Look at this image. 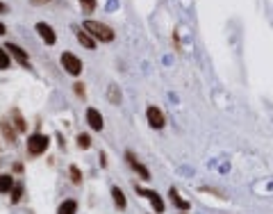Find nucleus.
<instances>
[{
    "label": "nucleus",
    "mask_w": 273,
    "mask_h": 214,
    "mask_svg": "<svg viewBox=\"0 0 273 214\" xmlns=\"http://www.w3.org/2000/svg\"><path fill=\"white\" fill-rule=\"evenodd\" d=\"M84 30H87L96 41H100V43H109V41H114V37H116L109 25L100 23V21H91V19L84 21Z\"/></svg>",
    "instance_id": "1"
},
{
    "label": "nucleus",
    "mask_w": 273,
    "mask_h": 214,
    "mask_svg": "<svg viewBox=\"0 0 273 214\" xmlns=\"http://www.w3.org/2000/svg\"><path fill=\"white\" fill-rule=\"evenodd\" d=\"M48 146H50V137L43 132H34L27 137V153L30 155H43L48 150Z\"/></svg>",
    "instance_id": "2"
},
{
    "label": "nucleus",
    "mask_w": 273,
    "mask_h": 214,
    "mask_svg": "<svg viewBox=\"0 0 273 214\" xmlns=\"http://www.w3.org/2000/svg\"><path fill=\"white\" fill-rule=\"evenodd\" d=\"M62 66L68 75H80L82 73V62L73 53H62Z\"/></svg>",
    "instance_id": "3"
},
{
    "label": "nucleus",
    "mask_w": 273,
    "mask_h": 214,
    "mask_svg": "<svg viewBox=\"0 0 273 214\" xmlns=\"http://www.w3.org/2000/svg\"><path fill=\"white\" fill-rule=\"evenodd\" d=\"M126 162L130 164V169H132L134 173H139L141 180H150V171H148V169L144 167L139 160H137V155H134L132 150H126Z\"/></svg>",
    "instance_id": "4"
},
{
    "label": "nucleus",
    "mask_w": 273,
    "mask_h": 214,
    "mask_svg": "<svg viewBox=\"0 0 273 214\" xmlns=\"http://www.w3.org/2000/svg\"><path fill=\"white\" fill-rule=\"evenodd\" d=\"M146 119H148V126L155 128V130H162V128H164V123H167V119H164L162 109H160V107H155V105H150L146 109Z\"/></svg>",
    "instance_id": "5"
},
{
    "label": "nucleus",
    "mask_w": 273,
    "mask_h": 214,
    "mask_svg": "<svg viewBox=\"0 0 273 214\" xmlns=\"http://www.w3.org/2000/svg\"><path fill=\"white\" fill-rule=\"evenodd\" d=\"M134 189H137V194H141V196H146L148 201L153 203V208H155V212H164V201L160 198V194L157 192H153V189H144V187H139L137 182H134Z\"/></svg>",
    "instance_id": "6"
},
{
    "label": "nucleus",
    "mask_w": 273,
    "mask_h": 214,
    "mask_svg": "<svg viewBox=\"0 0 273 214\" xmlns=\"http://www.w3.org/2000/svg\"><path fill=\"white\" fill-rule=\"evenodd\" d=\"M5 50L12 55L14 60L19 62L21 66H30V55H27L21 46H16V43H9V41H7V43H5Z\"/></svg>",
    "instance_id": "7"
},
{
    "label": "nucleus",
    "mask_w": 273,
    "mask_h": 214,
    "mask_svg": "<svg viewBox=\"0 0 273 214\" xmlns=\"http://www.w3.org/2000/svg\"><path fill=\"white\" fill-rule=\"evenodd\" d=\"M34 30L39 32V37L46 41L48 46H55V41H57V34H55V30L48 25V23H37V25H34Z\"/></svg>",
    "instance_id": "8"
},
{
    "label": "nucleus",
    "mask_w": 273,
    "mask_h": 214,
    "mask_svg": "<svg viewBox=\"0 0 273 214\" xmlns=\"http://www.w3.org/2000/svg\"><path fill=\"white\" fill-rule=\"evenodd\" d=\"M87 123L91 130H96V132H100L103 126H105V123H103V114H100L96 107H89L87 109Z\"/></svg>",
    "instance_id": "9"
},
{
    "label": "nucleus",
    "mask_w": 273,
    "mask_h": 214,
    "mask_svg": "<svg viewBox=\"0 0 273 214\" xmlns=\"http://www.w3.org/2000/svg\"><path fill=\"white\" fill-rule=\"evenodd\" d=\"M168 198H171V203H173L178 210H182V212H187V210L191 208V203L185 201V198H180V194H178V189H175V187L168 189Z\"/></svg>",
    "instance_id": "10"
},
{
    "label": "nucleus",
    "mask_w": 273,
    "mask_h": 214,
    "mask_svg": "<svg viewBox=\"0 0 273 214\" xmlns=\"http://www.w3.org/2000/svg\"><path fill=\"white\" fill-rule=\"evenodd\" d=\"M0 130H2L5 141H9V144H14V141H16V128H12V123H9L7 119L0 121Z\"/></svg>",
    "instance_id": "11"
},
{
    "label": "nucleus",
    "mask_w": 273,
    "mask_h": 214,
    "mask_svg": "<svg viewBox=\"0 0 273 214\" xmlns=\"http://www.w3.org/2000/svg\"><path fill=\"white\" fill-rule=\"evenodd\" d=\"M12 119H14V128H16V132H25V130H27V123H25V119L21 116L19 107H14V109H12Z\"/></svg>",
    "instance_id": "12"
},
{
    "label": "nucleus",
    "mask_w": 273,
    "mask_h": 214,
    "mask_svg": "<svg viewBox=\"0 0 273 214\" xmlns=\"http://www.w3.org/2000/svg\"><path fill=\"white\" fill-rule=\"evenodd\" d=\"M78 41H80L84 48H89V50H93V48H96V39H93L87 30H78Z\"/></svg>",
    "instance_id": "13"
},
{
    "label": "nucleus",
    "mask_w": 273,
    "mask_h": 214,
    "mask_svg": "<svg viewBox=\"0 0 273 214\" xmlns=\"http://www.w3.org/2000/svg\"><path fill=\"white\" fill-rule=\"evenodd\" d=\"M14 185H16V182H14L12 175H7V173L0 175V194H9L14 189Z\"/></svg>",
    "instance_id": "14"
},
{
    "label": "nucleus",
    "mask_w": 273,
    "mask_h": 214,
    "mask_svg": "<svg viewBox=\"0 0 273 214\" xmlns=\"http://www.w3.org/2000/svg\"><path fill=\"white\" fill-rule=\"evenodd\" d=\"M75 212H78V203H75L73 198L64 201L60 208H57V214H75Z\"/></svg>",
    "instance_id": "15"
},
{
    "label": "nucleus",
    "mask_w": 273,
    "mask_h": 214,
    "mask_svg": "<svg viewBox=\"0 0 273 214\" xmlns=\"http://www.w3.org/2000/svg\"><path fill=\"white\" fill-rule=\"evenodd\" d=\"M112 196H114V203H116V208H119V210H126L127 208L126 194H123L119 187H112Z\"/></svg>",
    "instance_id": "16"
},
{
    "label": "nucleus",
    "mask_w": 273,
    "mask_h": 214,
    "mask_svg": "<svg viewBox=\"0 0 273 214\" xmlns=\"http://www.w3.org/2000/svg\"><path fill=\"white\" fill-rule=\"evenodd\" d=\"M107 98H109V103L112 105H119L121 103V91L116 85H109V89H107Z\"/></svg>",
    "instance_id": "17"
},
{
    "label": "nucleus",
    "mask_w": 273,
    "mask_h": 214,
    "mask_svg": "<svg viewBox=\"0 0 273 214\" xmlns=\"http://www.w3.org/2000/svg\"><path fill=\"white\" fill-rule=\"evenodd\" d=\"M96 0H80V9H82V14H93V9H96Z\"/></svg>",
    "instance_id": "18"
},
{
    "label": "nucleus",
    "mask_w": 273,
    "mask_h": 214,
    "mask_svg": "<svg viewBox=\"0 0 273 214\" xmlns=\"http://www.w3.org/2000/svg\"><path fill=\"white\" fill-rule=\"evenodd\" d=\"M23 198V182H16L12 189V203H19Z\"/></svg>",
    "instance_id": "19"
},
{
    "label": "nucleus",
    "mask_w": 273,
    "mask_h": 214,
    "mask_svg": "<svg viewBox=\"0 0 273 214\" xmlns=\"http://www.w3.org/2000/svg\"><path fill=\"white\" fill-rule=\"evenodd\" d=\"M9 68V53L5 48H0V71H7Z\"/></svg>",
    "instance_id": "20"
},
{
    "label": "nucleus",
    "mask_w": 273,
    "mask_h": 214,
    "mask_svg": "<svg viewBox=\"0 0 273 214\" xmlns=\"http://www.w3.org/2000/svg\"><path fill=\"white\" fill-rule=\"evenodd\" d=\"M68 171H71V180H73V185H82V173H80V169L73 164V167L68 169Z\"/></svg>",
    "instance_id": "21"
},
{
    "label": "nucleus",
    "mask_w": 273,
    "mask_h": 214,
    "mask_svg": "<svg viewBox=\"0 0 273 214\" xmlns=\"http://www.w3.org/2000/svg\"><path fill=\"white\" fill-rule=\"evenodd\" d=\"M78 146H80L82 150H87V148L91 146V137H89V134H78Z\"/></svg>",
    "instance_id": "22"
},
{
    "label": "nucleus",
    "mask_w": 273,
    "mask_h": 214,
    "mask_svg": "<svg viewBox=\"0 0 273 214\" xmlns=\"http://www.w3.org/2000/svg\"><path fill=\"white\" fill-rule=\"evenodd\" d=\"M73 89H75V94L84 98V85H82V82H75V85H73Z\"/></svg>",
    "instance_id": "23"
},
{
    "label": "nucleus",
    "mask_w": 273,
    "mask_h": 214,
    "mask_svg": "<svg viewBox=\"0 0 273 214\" xmlns=\"http://www.w3.org/2000/svg\"><path fill=\"white\" fill-rule=\"evenodd\" d=\"M30 2H32V5H37V7H41V5H48L50 0H30Z\"/></svg>",
    "instance_id": "24"
},
{
    "label": "nucleus",
    "mask_w": 273,
    "mask_h": 214,
    "mask_svg": "<svg viewBox=\"0 0 273 214\" xmlns=\"http://www.w3.org/2000/svg\"><path fill=\"white\" fill-rule=\"evenodd\" d=\"M7 9H9V7H7V5H5V2H0V14H5V12H7Z\"/></svg>",
    "instance_id": "25"
},
{
    "label": "nucleus",
    "mask_w": 273,
    "mask_h": 214,
    "mask_svg": "<svg viewBox=\"0 0 273 214\" xmlns=\"http://www.w3.org/2000/svg\"><path fill=\"white\" fill-rule=\"evenodd\" d=\"M7 32V27H5V23H0V37H2V34Z\"/></svg>",
    "instance_id": "26"
}]
</instances>
